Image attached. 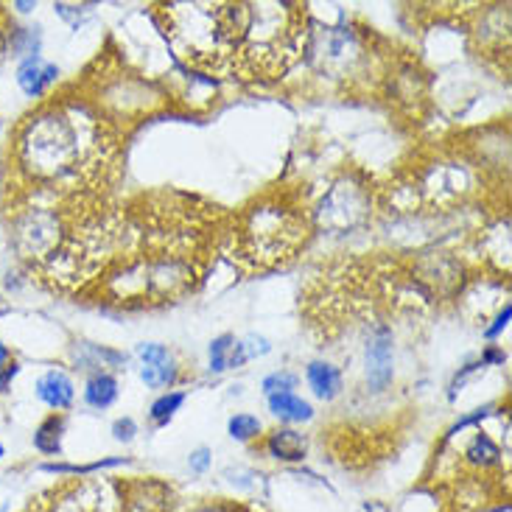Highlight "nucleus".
Here are the masks:
<instances>
[{"label": "nucleus", "mask_w": 512, "mask_h": 512, "mask_svg": "<svg viewBox=\"0 0 512 512\" xmlns=\"http://www.w3.org/2000/svg\"><path fill=\"white\" fill-rule=\"evenodd\" d=\"M247 359H250V356H247L244 345H241V342H236V345L230 347V356H227V370H230V367L236 370V367H241V364H244Z\"/></svg>", "instance_id": "obj_30"}, {"label": "nucleus", "mask_w": 512, "mask_h": 512, "mask_svg": "<svg viewBox=\"0 0 512 512\" xmlns=\"http://www.w3.org/2000/svg\"><path fill=\"white\" fill-rule=\"evenodd\" d=\"M124 457H115V459H101V462H93V465H62V462H48V465H42V471L45 473H70V476H84V473H93L101 471V468H115V465H124Z\"/></svg>", "instance_id": "obj_21"}, {"label": "nucleus", "mask_w": 512, "mask_h": 512, "mask_svg": "<svg viewBox=\"0 0 512 512\" xmlns=\"http://www.w3.org/2000/svg\"><path fill=\"white\" fill-rule=\"evenodd\" d=\"M59 82V68L42 56H26L17 68V84L28 98H42Z\"/></svg>", "instance_id": "obj_10"}, {"label": "nucleus", "mask_w": 512, "mask_h": 512, "mask_svg": "<svg viewBox=\"0 0 512 512\" xmlns=\"http://www.w3.org/2000/svg\"><path fill=\"white\" fill-rule=\"evenodd\" d=\"M459 457L473 471H493L501 465V448L487 437L485 431H473L471 437L462 443Z\"/></svg>", "instance_id": "obj_12"}, {"label": "nucleus", "mask_w": 512, "mask_h": 512, "mask_svg": "<svg viewBox=\"0 0 512 512\" xmlns=\"http://www.w3.org/2000/svg\"><path fill=\"white\" fill-rule=\"evenodd\" d=\"M305 9L300 3H244L233 76L275 79L305 51Z\"/></svg>", "instance_id": "obj_3"}, {"label": "nucleus", "mask_w": 512, "mask_h": 512, "mask_svg": "<svg viewBox=\"0 0 512 512\" xmlns=\"http://www.w3.org/2000/svg\"><path fill=\"white\" fill-rule=\"evenodd\" d=\"M118 398V378L107 370L93 373L87 378V387H84V401L93 409H110L112 403Z\"/></svg>", "instance_id": "obj_16"}, {"label": "nucleus", "mask_w": 512, "mask_h": 512, "mask_svg": "<svg viewBox=\"0 0 512 512\" xmlns=\"http://www.w3.org/2000/svg\"><path fill=\"white\" fill-rule=\"evenodd\" d=\"M9 361H12V353H9V350H6V345L0 342V367H6Z\"/></svg>", "instance_id": "obj_35"}, {"label": "nucleus", "mask_w": 512, "mask_h": 512, "mask_svg": "<svg viewBox=\"0 0 512 512\" xmlns=\"http://www.w3.org/2000/svg\"><path fill=\"white\" fill-rule=\"evenodd\" d=\"M163 20L174 54L188 68L233 76L244 3H168Z\"/></svg>", "instance_id": "obj_2"}, {"label": "nucleus", "mask_w": 512, "mask_h": 512, "mask_svg": "<svg viewBox=\"0 0 512 512\" xmlns=\"http://www.w3.org/2000/svg\"><path fill=\"white\" fill-rule=\"evenodd\" d=\"M6 48H9V31L3 26V20H0V59L6 54Z\"/></svg>", "instance_id": "obj_34"}, {"label": "nucleus", "mask_w": 512, "mask_h": 512, "mask_svg": "<svg viewBox=\"0 0 512 512\" xmlns=\"http://www.w3.org/2000/svg\"><path fill=\"white\" fill-rule=\"evenodd\" d=\"M510 317H512V305L504 303V308H501L499 314H496V319H493V325L490 328H485V336L487 339H496L507 325H510Z\"/></svg>", "instance_id": "obj_27"}, {"label": "nucleus", "mask_w": 512, "mask_h": 512, "mask_svg": "<svg viewBox=\"0 0 512 512\" xmlns=\"http://www.w3.org/2000/svg\"><path fill=\"white\" fill-rule=\"evenodd\" d=\"M54 9L59 17H65V20H68L70 26H79L84 14L90 12V6H68V3H56Z\"/></svg>", "instance_id": "obj_26"}, {"label": "nucleus", "mask_w": 512, "mask_h": 512, "mask_svg": "<svg viewBox=\"0 0 512 512\" xmlns=\"http://www.w3.org/2000/svg\"><path fill=\"white\" fill-rule=\"evenodd\" d=\"M182 403H185V392H168V395H163V398H157V401L152 403L149 417H152L157 426H168V420L180 412Z\"/></svg>", "instance_id": "obj_19"}, {"label": "nucleus", "mask_w": 512, "mask_h": 512, "mask_svg": "<svg viewBox=\"0 0 512 512\" xmlns=\"http://www.w3.org/2000/svg\"><path fill=\"white\" fill-rule=\"evenodd\" d=\"M12 157L31 191L98 196L115 180L121 149L101 112L82 98H59L20 121Z\"/></svg>", "instance_id": "obj_1"}, {"label": "nucleus", "mask_w": 512, "mask_h": 512, "mask_svg": "<svg viewBox=\"0 0 512 512\" xmlns=\"http://www.w3.org/2000/svg\"><path fill=\"white\" fill-rule=\"evenodd\" d=\"M227 429H230V437H233V440H238V443H250V440H255V437L261 434V420L252 415H236L230 417Z\"/></svg>", "instance_id": "obj_22"}, {"label": "nucleus", "mask_w": 512, "mask_h": 512, "mask_svg": "<svg viewBox=\"0 0 512 512\" xmlns=\"http://www.w3.org/2000/svg\"><path fill=\"white\" fill-rule=\"evenodd\" d=\"M140 378L146 387H171L180 378V367L166 345H138Z\"/></svg>", "instance_id": "obj_9"}, {"label": "nucleus", "mask_w": 512, "mask_h": 512, "mask_svg": "<svg viewBox=\"0 0 512 512\" xmlns=\"http://www.w3.org/2000/svg\"><path fill=\"white\" fill-rule=\"evenodd\" d=\"M188 512H250L244 507H236V504H227V501H210V504H196Z\"/></svg>", "instance_id": "obj_29"}, {"label": "nucleus", "mask_w": 512, "mask_h": 512, "mask_svg": "<svg viewBox=\"0 0 512 512\" xmlns=\"http://www.w3.org/2000/svg\"><path fill=\"white\" fill-rule=\"evenodd\" d=\"M269 409H272V415H275L277 420H283V423H308V420L314 417L311 403L303 401V398H297L294 392L272 395V398H269Z\"/></svg>", "instance_id": "obj_17"}, {"label": "nucleus", "mask_w": 512, "mask_h": 512, "mask_svg": "<svg viewBox=\"0 0 512 512\" xmlns=\"http://www.w3.org/2000/svg\"><path fill=\"white\" fill-rule=\"evenodd\" d=\"M305 375H308V384H311L317 398H322V401L339 398V392H342V373H339V367H333L328 361H311Z\"/></svg>", "instance_id": "obj_15"}, {"label": "nucleus", "mask_w": 512, "mask_h": 512, "mask_svg": "<svg viewBox=\"0 0 512 512\" xmlns=\"http://www.w3.org/2000/svg\"><path fill=\"white\" fill-rule=\"evenodd\" d=\"M370 216H373V196L370 188L356 177H342L333 182L314 210V222L333 236L359 230L370 222Z\"/></svg>", "instance_id": "obj_5"}, {"label": "nucleus", "mask_w": 512, "mask_h": 512, "mask_svg": "<svg viewBox=\"0 0 512 512\" xmlns=\"http://www.w3.org/2000/svg\"><path fill=\"white\" fill-rule=\"evenodd\" d=\"M0 191H3V163H0Z\"/></svg>", "instance_id": "obj_37"}, {"label": "nucleus", "mask_w": 512, "mask_h": 512, "mask_svg": "<svg viewBox=\"0 0 512 512\" xmlns=\"http://www.w3.org/2000/svg\"><path fill=\"white\" fill-rule=\"evenodd\" d=\"M9 48L14 56H40V34L31 28H17L9 34Z\"/></svg>", "instance_id": "obj_20"}, {"label": "nucleus", "mask_w": 512, "mask_h": 512, "mask_svg": "<svg viewBox=\"0 0 512 512\" xmlns=\"http://www.w3.org/2000/svg\"><path fill=\"white\" fill-rule=\"evenodd\" d=\"M62 434H65V420L59 415L45 417L40 429L34 431V448L45 457H54L62 451Z\"/></svg>", "instance_id": "obj_18"}, {"label": "nucleus", "mask_w": 512, "mask_h": 512, "mask_svg": "<svg viewBox=\"0 0 512 512\" xmlns=\"http://www.w3.org/2000/svg\"><path fill=\"white\" fill-rule=\"evenodd\" d=\"M20 373V364L17 361H9L6 367H0V392H6L9 389V384H12V378L14 375Z\"/></svg>", "instance_id": "obj_31"}, {"label": "nucleus", "mask_w": 512, "mask_h": 512, "mask_svg": "<svg viewBox=\"0 0 512 512\" xmlns=\"http://www.w3.org/2000/svg\"><path fill=\"white\" fill-rule=\"evenodd\" d=\"M3 314H9V305L3 303V297H0V317H3Z\"/></svg>", "instance_id": "obj_36"}, {"label": "nucleus", "mask_w": 512, "mask_h": 512, "mask_svg": "<svg viewBox=\"0 0 512 512\" xmlns=\"http://www.w3.org/2000/svg\"><path fill=\"white\" fill-rule=\"evenodd\" d=\"M392 356H395V336L387 322H375L373 331L367 336V347H364V375H367V389L381 395L387 392L392 378H395V367H392Z\"/></svg>", "instance_id": "obj_8"}, {"label": "nucleus", "mask_w": 512, "mask_h": 512, "mask_svg": "<svg viewBox=\"0 0 512 512\" xmlns=\"http://www.w3.org/2000/svg\"><path fill=\"white\" fill-rule=\"evenodd\" d=\"M188 468L194 473H205L210 468V451L208 448H196L194 454L188 457Z\"/></svg>", "instance_id": "obj_28"}, {"label": "nucleus", "mask_w": 512, "mask_h": 512, "mask_svg": "<svg viewBox=\"0 0 512 512\" xmlns=\"http://www.w3.org/2000/svg\"><path fill=\"white\" fill-rule=\"evenodd\" d=\"M297 384V378L291 373H272L263 378V392H266V398H272V395H283V392H291Z\"/></svg>", "instance_id": "obj_24"}, {"label": "nucleus", "mask_w": 512, "mask_h": 512, "mask_svg": "<svg viewBox=\"0 0 512 512\" xmlns=\"http://www.w3.org/2000/svg\"><path fill=\"white\" fill-rule=\"evenodd\" d=\"M359 512H392L384 501H364Z\"/></svg>", "instance_id": "obj_33"}, {"label": "nucleus", "mask_w": 512, "mask_h": 512, "mask_svg": "<svg viewBox=\"0 0 512 512\" xmlns=\"http://www.w3.org/2000/svg\"><path fill=\"white\" fill-rule=\"evenodd\" d=\"M112 434H115V440H121V443H132L135 434H138V423H135L132 417H121V420L112 423Z\"/></svg>", "instance_id": "obj_25"}, {"label": "nucleus", "mask_w": 512, "mask_h": 512, "mask_svg": "<svg viewBox=\"0 0 512 512\" xmlns=\"http://www.w3.org/2000/svg\"><path fill=\"white\" fill-rule=\"evenodd\" d=\"M504 350H496V347H490V350H485V359H482V364H504Z\"/></svg>", "instance_id": "obj_32"}, {"label": "nucleus", "mask_w": 512, "mask_h": 512, "mask_svg": "<svg viewBox=\"0 0 512 512\" xmlns=\"http://www.w3.org/2000/svg\"><path fill=\"white\" fill-rule=\"evenodd\" d=\"M412 182L423 208L451 210L476 191V168L462 160H437L423 168Z\"/></svg>", "instance_id": "obj_6"}, {"label": "nucleus", "mask_w": 512, "mask_h": 512, "mask_svg": "<svg viewBox=\"0 0 512 512\" xmlns=\"http://www.w3.org/2000/svg\"><path fill=\"white\" fill-rule=\"evenodd\" d=\"M311 219L286 199H263L236 222V250L255 269L289 263L305 247Z\"/></svg>", "instance_id": "obj_4"}, {"label": "nucleus", "mask_w": 512, "mask_h": 512, "mask_svg": "<svg viewBox=\"0 0 512 512\" xmlns=\"http://www.w3.org/2000/svg\"><path fill=\"white\" fill-rule=\"evenodd\" d=\"M233 345H236V339L230 333H224V336L210 342V370L213 373H224L227 370V356H230V347Z\"/></svg>", "instance_id": "obj_23"}, {"label": "nucleus", "mask_w": 512, "mask_h": 512, "mask_svg": "<svg viewBox=\"0 0 512 512\" xmlns=\"http://www.w3.org/2000/svg\"><path fill=\"white\" fill-rule=\"evenodd\" d=\"M37 398H40L48 409H68L73 398H76V387L68 378V373L62 370H48L45 375H40L37 381Z\"/></svg>", "instance_id": "obj_13"}, {"label": "nucleus", "mask_w": 512, "mask_h": 512, "mask_svg": "<svg viewBox=\"0 0 512 512\" xmlns=\"http://www.w3.org/2000/svg\"><path fill=\"white\" fill-rule=\"evenodd\" d=\"M124 512H171V490L152 479L124 485Z\"/></svg>", "instance_id": "obj_11"}, {"label": "nucleus", "mask_w": 512, "mask_h": 512, "mask_svg": "<svg viewBox=\"0 0 512 512\" xmlns=\"http://www.w3.org/2000/svg\"><path fill=\"white\" fill-rule=\"evenodd\" d=\"M6 457V448H3V445H0V459Z\"/></svg>", "instance_id": "obj_38"}, {"label": "nucleus", "mask_w": 512, "mask_h": 512, "mask_svg": "<svg viewBox=\"0 0 512 512\" xmlns=\"http://www.w3.org/2000/svg\"><path fill=\"white\" fill-rule=\"evenodd\" d=\"M31 512H124V487L107 479H76L34 501Z\"/></svg>", "instance_id": "obj_7"}, {"label": "nucleus", "mask_w": 512, "mask_h": 512, "mask_svg": "<svg viewBox=\"0 0 512 512\" xmlns=\"http://www.w3.org/2000/svg\"><path fill=\"white\" fill-rule=\"evenodd\" d=\"M266 451L280 462H303L308 454V440L300 431L294 429H277L266 440Z\"/></svg>", "instance_id": "obj_14"}]
</instances>
